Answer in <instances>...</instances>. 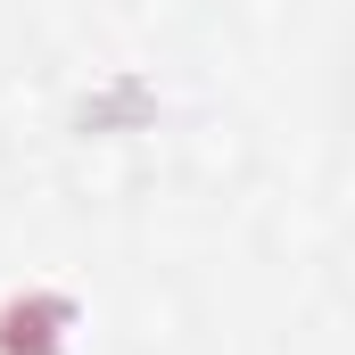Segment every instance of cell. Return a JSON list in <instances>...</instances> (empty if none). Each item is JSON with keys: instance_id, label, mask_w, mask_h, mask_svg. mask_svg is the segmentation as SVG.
<instances>
[{"instance_id": "1", "label": "cell", "mask_w": 355, "mask_h": 355, "mask_svg": "<svg viewBox=\"0 0 355 355\" xmlns=\"http://www.w3.org/2000/svg\"><path fill=\"white\" fill-rule=\"evenodd\" d=\"M75 297L33 281V289H8L0 297V355H75Z\"/></svg>"}]
</instances>
